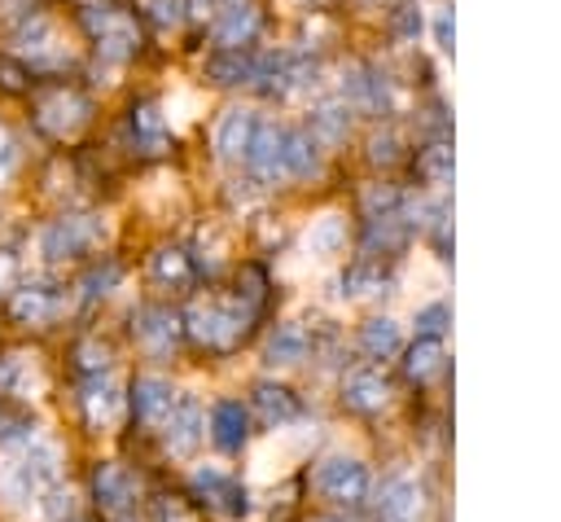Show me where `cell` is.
Segmentation results:
<instances>
[{
    "instance_id": "1",
    "label": "cell",
    "mask_w": 561,
    "mask_h": 522,
    "mask_svg": "<svg viewBox=\"0 0 561 522\" xmlns=\"http://www.w3.org/2000/svg\"><path fill=\"white\" fill-rule=\"evenodd\" d=\"M61 483V447L39 434H18V447L0 474V491L9 504H39Z\"/></svg>"
},
{
    "instance_id": "2",
    "label": "cell",
    "mask_w": 561,
    "mask_h": 522,
    "mask_svg": "<svg viewBox=\"0 0 561 522\" xmlns=\"http://www.w3.org/2000/svg\"><path fill=\"white\" fill-rule=\"evenodd\" d=\"M26 97H31V123L44 140L70 145L92 123V97L70 79H35Z\"/></svg>"
},
{
    "instance_id": "3",
    "label": "cell",
    "mask_w": 561,
    "mask_h": 522,
    "mask_svg": "<svg viewBox=\"0 0 561 522\" xmlns=\"http://www.w3.org/2000/svg\"><path fill=\"white\" fill-rule=\"evenodd\" d=\"M259 316L232 298V294H206V298H193L188 311H184V333L202 347V351H215V355H228L245 342L250 325Z\"/></svg>"
},
{
    "instance_id": "4",
    "label": "cell",
    "mask_w": 561,
    "mask_h": 522,
    "mask_svg": "<svg viewBox=\"0 0 561 522\" xmlns=\"http://www.w3.org/2000/svg\"><path fill=\"white\" fill-rule=\"evenodd\" d=\"M79 26L92 44V53L110 66H127L140 48H145V26L131 9L118 4H83L79 9Z\"/></svg>"
},
{
    "instance_id": "5",
    "label": "cell",
    "mask_w": 561,
    "mask_h": 522,
    "mask_svg": "<svg viewBox=\"0 0 561 522\" xmlns=\"http://www.w3.org/2000/svg\"><path fill=\"white\" fill-rule=\"evenodd\" d=\"M9 53L18 61L31 66V75H61L66 66H75V48L66 44V26L53 13H31L18 26H9Z\"/></svg>"
},
{
    "instance_id": "6",
    "label": "cell",
    "mask_w": 561,
    "mask_h": 522,
    "mask_svg": "<svg viewBox=\"0 0 561 522\" xmlns=\"http://www.w3.org/2000/svg\"><path fill=\"white\" fill-rule=\"evenodd\" d=\"M110 241V219L101 211H61L39 232V254L48 263H79L88 254H101Z\"/></svg>"
},
{
    "instance_id": "7",
    "label": "cell",
    "mask_w": 561,
    "mask_h": 522,
    "mask_svg": "<svg viewBox=\"0 0 561 522\" xmlns=\"http://www.w3.org/2000/svg\"><path fill=\"white\" fill-rule=\"evenodd\" d=\"M316 491L320 500H329L333 509H359L373 491V474L359 456H346V452H333L316 465Z\"/></svg>"
},
{
    "instance_id": "8",
    "label": "cell",
    "mask_w": 561,
    "mask_h": 522,
    "mask_svg": "<svg viewBox=\"0 0 561 522\" xmlns=\"http://www.w3.org/2000/svg\"><path fill=\"white\" fill-rule=\"evenodd\" d=\"M66 311V294L53 281H22L4 294V316L18 329H48Z\"/></svg>"
},
{
    "instance_id": "9",
    "label": "cell",
    "mask_w": 561,
    "mask_h": 522,
    "mask_svg": "<svg viewBox=\"0 0 561 522\" xmlns=\"http://www.w3.org/2000/svg\"><path fill=\"white\" fill-rule=\"evenodd\" d=\"M79 421L92 434H114L127 421V390L110 373L79 377Z\"/></svg>"
},
{
    "instance_id": "10",
    "label": "cell",
    "mask_w": 561,
    "mask_h": 522,
    "mask_svg": "<svg viewBox=\"0 0 561 522\" xmlns=\"http://www.w3.org/2000/svg\"><path fill=\"white\" fill-rule=\"evenodd\" d=\"M131 338H136V347L145 355L167 360L184 342V316L175 307H167V303H145V307L131 311Z\"/></svg>"
},
{
    "instance_id": "11",
    "label": "cell",
    "mask_w": 561,
    "mask_h": 522,
    "mask_svg": "<svg viewBox=\"0 0 561 522\" xmlns=\"http://www.w3.org/2000/svg\"><path fill=\"white\" fill-rule=\"evenodd\" d=\"M48 390L44 355L31 347H4L0 351V399L9 404H35Z\"/></svg>"
},
{
    "instance_id": "12",
    "label": "cell",
    "mask_w": 561,
    "mask_h": 522,
    "mask_svg": "<svg viewBox=\"0 0 561 522\" xmlns=\"http://www.w3.org/2000/svg\"><path fill=\"white\" fill-rule=\"evenodd\" d=\"M92 504L110 522L136 513V504H140V478L123 461H96L92 465Z\"/></svg>"
},
{
    "instance_id": "13",
    "label": "cell",
    "mask_w": 561,
    "mask_h": 522,
    "mask_svg": "<svg viewBox=\"0 0 561 522\" xmlns=\"http://www.w3.org/2000/svg\"><path fill=\"white\" fill-rule=\"evenodd\" d=\"M188 487H193V496H197L206 509H215V513L241 518V513L250 509V491H245V483H241L228 465H215V461L197 465L193 478H188Z\"/></svg>"
},
{
    "instance_id": "14",
    "label": "cell",
    "mask_w": 561,
    "mask_h": 522,
    "mask_svg": "<svg viewBox=\"0 0 561 522\" xmlns=\"http://www.w3.org/2000/svg\"><path fill=\"white\" fill-rule=\"evenodd\" d=\"M421 509H425V487H421L416 474L394 469V474L381 478L377 500H373L377 522H421Z\"/></svg>"
},
{
    "instance_id": "15",
    "label": "cell",
    "mask_w": 561,
    "mask_h": 522,
    "mask_svg": "<svg viewBox=\"0 0 561 522\" xmlns=\"http://www.w3.org/2000/svg\"><path fill=\"white\" fill-rule=\"evenodd\" d=\"M127 132H131V149L145 158H162L171 149V123L162 114L158 97H136L127 110Z\"/></svg>"
},
{
    "instance_id": "16",
    "label": "cell",
    "mask_w": 561,
    "mask_h": 522,
    "mask_svg": "<svg viewBox=\"0 0 561 522\" xmlns=\"http://www.w3.org/2000/svg\"><path fill=\"white\" fill-rule=\"evenodd\" d=\"M175 395H180V390H175L162 373H140V377L127 386V412H131L136 425H145V430H162V421H167Z\"/></svg>"
},
{
    "instance_id": "17",
    "label": "cell",
    "mask_w": 561,
    "mask_h": 522,
    "mask_svg": "<svg viewBox=\"0 0 561 522\" xmlns=\"http://www.w3.org/2000/svg\"><path fill=\"white\" fill-rule=\"evenodd\" d=\"M202 439H206V412H202V404L193 395H175V404H171V412L162 421L167 452L180 456V461H188L202 447Z\"/></svg>"
},
{
    "instance_id": "18",
    "label": "cell",
    "mask_w": 561,
    "mask_h": 522,
    "mask_svg": "<svg viewBox=\"0 0 561 522\" xmlns=\"http://www.w3.org/2000/svg\"><path fill=\"white\" fill-rule=\"evenodd\" d=\"M254 127H259V114L250 105H228L215 127H210V149L219 162H245L250 154V140H254Z\"/></svg>"
},
{
    "instance_id": "19",
    "label": "cell",
    "mask_w": 561,
    "mask_h": 522,
    "mask_svg": "<svg viewBox=\"0 0 561 522\" xmlns=\"http://www.w3.org/2000/svg\"><path fill=\"white\" fill-rule=\"evenodd\" d=\"M250 421H259L263 430H272V434H280L285 425H294L298 421V395L289 390V386H280V382H254V390H250Z\"/></svg>"
},
{
    "instance_id": "20",
    "label": "cell",
    "mask_w": 561,
    "mask_h": 522,
    "mask_svg": "<svg viewBox=\"0 0 561 522\" xmlns=\"http://www.w3.org/2000/svg\"><path fill=\"white\" fill-rule=\"evenodd\" d=\"M245 167H250L263 184L285 180V123L259 118L254 140H250V154H245Z\"/></svg>"
},
{
    "instance_id": "21",
    "label": "cell",
    "mask_w": 561,
    "mask_h": 522,
    "mask_svg": "<svg viewBox=\"0 0 561 522\" xmlns=\"http://www.w3.org/2000/svg\"><path fill=\"white\" fill-rule=\"evenodd\" d=\"M215 31V48H250L254 35L263 31V9L254 0H237V4H224L210 22Z\"/></svg>"
},
{
    "instance_id": "22",
    "label": "cell",
    "mask_w": 561,
    "mask_h": 522,
    "mask_svg": "<svg viewBox=\"0 0 561 522\" xmlns=\"http://www.w3.org/2000/svg\"><path fill=\"white\" fill-rule=\"evenodd\" d=\"M149 281H153L158 290L184 294V290L197 281L193 254H188L184 246H153V254H149Z\"/></svg>"
},
{
    "instance_id": "23",
    "label": "cell",
    "mask_w": 561,
    "mask_h": 522,
    "mask_svg": "<svg viewBox=\"0 0 561 522\" xmlns=\"http://www.w3.org/2000/svg\"><path fill=\"white\" fill-rule=\"evenodd\" d=\"M342 404L359 417H373L390 404V382L381 368H355L346 382H342Z\"/></svg>"
},
{
    "instance_id": "24",
    "label": "cell",
    "mask_w": 561,
    "mask_h": 522,
    "mask_svg": "<svg viewBox=\"0 0 561 522\" xmlns=\"http://www.w3.org/2000/svg\"><path fill=\"white\" fill-rule=\"evenodd\" d=\"M254 75H259V53L254 48H215L206 57V79L219 83V88H241V83L254 88Z\"/></svg>"
},
{
    "instance_id": "25",
    "label": "cell",
    "mask_w": 561,
    "mask_h": 522,
    "mask_svg": "<svg viewBox=\"0 0 561 522\" xmlns=\"http://www.w3.org/2000/svg\"><path fill=\"white\" fill-rule=\"evenodd\" d=\"M403 246H408V219H403V211L364 215V254L368 259H394Z\"/></svg>"
},
{
    "instance_id": "26",
    "label": "cell",
    "mask_w": 561,
    "mask_h": 522,
    "mask_svg": "<svg viewBox=\"0 0 561 522\" xmlns=\"http://www.w3.org/2000/svg\"><path fill=\"white\" fill-rule=\"evenodd\" d=\"M307 355H311V333H307V325H298V320H280V325L267 333L263 360H267L272 368H294V364H302Z\"/></svg>"
},
{
    "instance_id": "27",
    "label": "cell",
    "mask_w": 561,
    "mask_h": 522,
    "mask_svg": "<svg viewBox=\"0 0 561 522\" xmlns=\"http://www.w3.org/2000/svg\"><path fill=\"white\" fill-rule=\"evenodd\" d=\"M210 439L224 452H241L250 443V408L241 399H219L210 408Z\"/></svg>"
},
{
    "instance_id": "28",
    "label": "cell",
    "mask_w": 561,
    "mask_h": 522,
    "mask_svg": "<svg viewBox=\"0 0 561 522\" xmlns=\"http://www.w3.org/2000/svg\"><path fill=\"white\" fill-rule=\"evenodd\" d=\"M337 285H342V298H377V294H386V285H390V263L359 254V259L346 263V272H342Z\"/></svg>"
},
{
    "instance_id": "29",
    "label": "cell",
    "mask_w": 561,
    "mask_h": 522,
    "mask_svg": "<svg viewBox=\"0 0 561 522\" xmlns=\"http://www.w3.org/2000/svg\"><path fill=\"white\" fill-rule=\"evenodd\" d=\"M359 351L368 360H394L403 351V325L394 316H368L359 325Z\"/></svg>"
},
{
    "instance_id": "30",
    "label": "cell",
    "mask_w": 561,
    "mask_h": 522,
    "mask_svg": "<svg viewBox=\"0 0 561 522\" xmlns=\"http://www.w3.org/2000/svg\"><path fill=\"white\" fill-rule=\"evenodd\" d=\"M302 246H307V254H316V259H333V254H342V250H346V215L329 211V215L311 219L307 232H302Z\"/></svg>"
},
{
    "instance_id": "31",
    "label": "cell",
    "mask_w": 561,
    "mask_h": 522,
    "mask_svg": "<svg viewBox=\"0 0 561 522\" xmlns=\"http://www.w3.org/2000/svg\"><path fill=\"white\" fill-rule=\"evenodd\" d=\"M320 171V140L307 127H285V175L307 180Z\"/></svg>"
},
{
    "instance_id": "32",
    "label": "cell",
    "mask_w": 561,
    "mask_h": 522,
    "mask_svg": "<svg viewBox=\"0 0 561 522\" xmlns=\"http://www.w3.org/2000/svg\"><path fill=\"white\" fill-rule=\"evenodd\" d=\"M123 272H127V268H123L114 254H101L96 263H88V272L79 276V303H83V307H92V303L110 298V294L118 290Z\"/></svg>"
},
{
    "instance_id": "33",
    "label": "cell",
    "mask_w": 561,
    "mask_h": 522,
    "mask_svg": "<svg viewBox=\"0 0 561 522\" xmlns=\"http://www.w3.org/2000/svg\"><path fill=\"white\" fill-rule=\"evenodd\" d=\"M70 360H75V373L79 377H101V373L114 368V347L101 333H83V338H75Z\"/></svg>"
},
{
    "instance_id": "34",
    "label": "cell",
    "mask_w": 561,
    "mask_h": 522,
    "mask_svg": "<svg viewBox=\"0 0 561 522\" xmlns=\"http://www.w3.org/2000/svg\"><path fill=\"white\" fill-rule=\"evenodd\" d=\"M320 145H337V140H346V132H351V105H346V97L342 101H320L316 110H311V127H307Z\"/></svg>"
},
{
    "instance_id": "35",
    "label": "cell",
    "mask_w": 561,
    "mask_h": 522,
    "mask_svg": "<svg viewBox=\"0 0 561 522\" xmlns=\"http://www.w3.org/2000/svg\"><path fill=\"white\" fill-rule=\"evenodd\" d=\"M443 373V338H416L408 351H403V377L408 382H430Z\"/></svg>"
},
{
    "instance_id": "36",
    "label": "cell",
    "mask_w": 561,
    "mask_h": 522,
    "mask_svg": "<svg viewBox=\"0 0 561 522\" xmlns=\"http://www.w3.org/2000/svg\"><path fill=\"white\" fill-rule=\"evenodd\" d=\"M416 175L425 184H451V145L447 140H430L416 154Z\"/></svg>"
},
{
    "instance_id": "37",
    "label": "cell",
    "mask_w": 561,
    "mask_h": 522,
    "mask_svg": "<svg viewBox=\"0 0 561 522\" xmlns=\"http://www.w3.org/2000/svg\"><path fill=\"white\" fill-rule=\"evenodd\" d=\"M232 298H241V303L259 316V311H263V303H267V272H263L259 263H245V268H241V276H237Z\"/></svg>"
},
{
    "instance_id": "38",
    "label": "cell",
    "mask_w": 561,
    "mask_h": 522,
    "mask_svg": "<svg viewBox=\"0 0 561 522\" xmlns=\"http://www.w3.org/2000/svg\"><path fill=\"white\" fill-rule=\"evenodd\" d=\"M35 88V75L26 61H18L9 48H0V92L4 97H26Z\"/></svg>"
},
{
    "instance_id": "39",
    "label": "cell",
    "mask_w": 561,
    "mask_h": 522,
    "mask_svg": "<svg viewBox=\"0 0 561 522\" xmlns=\"http://www.w3.org/2000/svg\"><path fill=\"white\" fill-rule=\"evenodd\" d=\"M39 504H44V518H48V522H70V518H79L75 491H70V487H61V483H57Z\"/></svg>"
},
{
    "instance_id": "40",
    "label": "cell",
    "mask_w": 561,
    "mask_h": 522,
    "mask_svg": "<svg viewBox=\"0 0 561 522\" xmlns=\"http://www.w3.org/2000/svg\"><path fill=\"white\" fill-rule=\"evenodd\" d=\"M145 18L158 31H175L184 22V0H145Z\"/></svg>"
},
{
    "instance_id": "41",
    "label": "cell",
    "mask_w": 561,
    "mask_h": 522,
    "mask_svg": "<svg viewBox=\"0 0 561 522\" xmlns=\"http://www.w3.org/2000/svg\"><path fill=\"white\" fill-rule=\"evenodd\" d=\"M447 320H451L447 303H425L416 311V338H443L447 333Z\"/></svg>"
},
{
    "instance_id": "42",
    "label": "cell",
    "mask_w": 561,
    "mask_h": 522,
    "mask_svg": "<svg viewBox=\"0 0 561 522\" xmlns=\"http://www.w3.org/2000/svg\"><path fill=\"white\" fill-rule=\"evenodd\" d=\"M158 522H202V509L188 496H162L158 500Z\"/></svg>"
},
{
    "instance_id": "43",
    "label": "cell",
    "mask_w": 561,
    "mask_h": 522,
    "mask_svg": "<svg viewBox=\"0 0 561 522\" xmlns=\"http://www.w3.org/2000/svg\"><path fill=\"white\" fill-rule=\"evenodd\" d=\"M13 171H18V140H13V132L0 123V189L13 180Z\"/></svg>"
},
{
    "instance_id": "44",
    "label": "cell",
    "mask_w": 561,
    "mask_h": 522,
    "mask_svg": "<svg viewBox=\"0 0 561 522\" xmlns=\"http://www.w3.org/2000/svg\"><path fill=\"white\" fill-rule=\"evenodd\" d=\"M368 158H373V162H394V158H399V132H390V127L377 132V136L368 140Z\"/></svg>"
},
{
    "instance_id": "45",
    "label": "cell",
    "mask_w": 561,
    "mask_h": 522,
    "mask_svg": "<svg viewBox=\"0 0 561 522\" xmlns=\"http://www.w3.org/2000/svg\"><path fill=\"white\" fill-rule=\"evenodd\" d=\"M39 9H44V0H0V22L4 26H18L22 18H31Z\"/></svg>"
},
{
    "instance_id": "46",
    "label": "cell",
    "mask_w": 561,
    "mask_h": 522,
    "mask_svg": "<svg viewBox=\"0 0 561 522\" xmlns=\"http://www.w3.org/2000/svg\"><path fill=\"white\" fill-rule=\"evenodd\" d=\"M219 0H184V18L188 22H215Z\"/></svg>"
},
{
    "instance_id": "47",
    "label": "cell",
    "mask_w": 561,
    "mask_h": 522,
    "mask_svg": "<svg viewBox=\"0 0 561 522\" xmlns=\"http://www.w3.org/2000/svg\"><path fill=\"white\" fill-rule=\"evenodd\" d=\"M434 44L443 53H451V9H438L434 13Z\"/></svg>"
},
{
    "instance_id": "48",
    "label": "cell",
    "mask_w": 561,
    "mask_h": 522,
    "mask_svg": "<svg viewBox=\"0 0 561 522\" xmlns=\"http://www.w3.org/2000/svg\"><path fill=\"white\" fill-rule=\"evenodd\" d=\"M13 281H18V259L13 250H0V298L13 290Z\"/></svg>"
},
{
    "instance_id": "49",
    "label": "cell",
    "mask_w": 561,
    "mask_h": 522,
    "mask_svg": "<svg viewBox=\"0 0 561 522\" xmlns=\"http://www.w3.org/2000/svg\"><path fill=\"white\" fill-rule=\"evenodd\" d=\"M311 522H351V518H337V513H324V518H311Z\"/></svg>"
},
{
    "instance_id": "50",
    "label": "cell",
    "mask_w": 561,
    "mask_h": 522,
    "mask_svg": "<svg viewBox=\"0 0 561 522\" xmlns=\"http://www.w3.org/2000/svg\"><path fill=\"white\" fill-rule=\"evenodd\" d=\"M114 522H140V518H136V513H127V518H114Z\"/></svg>"
},
{
    "instance_id": "51",
    "label": "cell",
    "mask_w": 561,
    "mask_h": 522,
    "mask_svg": "<svg viewBox=\"0 0 561 522\" xmlns=\"http://www.w3.org/2000/svg\"><path fill=\"white\" fill-rule=\"evenodd\" d=\"M70 522H92V518H83V513H79V518H70Z\"/></svg>"
},
{
    "instance_id": "52",
    "label": "cell",
    "mask_w": 561,
    "mask_h": 522,
    "mask_svg": "<svg viewBox=\"0 0 561 522\" xmlns=\"http://www.w3.org/2000/svg\"><path fill=\"white\" fill-rule=\"evenodd\" d=\"M92 4H110V0H92Z\"/></svg>"
}]
</instances>
